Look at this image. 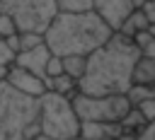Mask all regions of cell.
Returning a JSON list of instances; mask_svg holds the SVG:
<instances>
[{"instance_id":"4316f807","label":"cell","mask_w":155,"mask_h":140,"mask_svg":"<svg viewBox=\"0 0 155 140\" xmlns=\"http://www.w3.org/2000/svg\"><path fill=\"white\" fill-rule=\"evenodd\" d=\"M150 34H153V36H155V24H150Z\"/></svg>"},{"instance_id":"4fadbf2b","label":"cell","mask_w":155,"mask_h":140,"mask_svg":"<svg viewBox=\"0 0 155 140\" xmlns=\"http://www.w3.org/2000/svg\"><path fill=\"white\" fill-rule=\"evenodd\" d=\"M133 84H155V58L140 56L133 72Z\"/></svg>"},{"instance_id":"484cf974","label":"cell","mask_w":155,"mask_h":140,"mask_svg":"<svg viewBox=\"0 0 155 140\" xmlns=\"http://www.w3.org/2000/svg\"><path fill=\"white\" fill-rule=\"evenodd\" d=\"M133 5H136V7H143V5H145V0H133Z\"/></svg>"},{"instance_id":"7a4b0ae2","label":"cell","mask_w":155,"mask_h":140,"mask_svg":"<svg viewBox=\"0 0 155 140\" xmlns=\"http://www.w3.org/2000/svg\"><path fill=\"white\" fill-rule=\"evenodd\" d=\"M111 34L114 31L94 10L58 12L44 31V41L56 56H90L102 43H107Z\"/></svg>"},{"instance_id":"30bf717a","label":"cell","mask_w":155,"mask_h":140,"mask_svg":"<svg viewBox=\"0 0 155 140\" xmlns=\"http://www.w3.org/2000/svg\"><path fill=\"white\" fill-rule=\"evenodd\" d=\"M124 135L121 123H102V121H82L80 138L85 140H119Z\"/></svg>"},{"instance_id":"7c38bea8","label":"cell","mask_w":155,"mask_h":140,"mask_svg":"<svg viewBox=\"0 0 155 140\" xmlns=\"http://www.w3.org/2000/svg\"><path fill=\"white\" fill-rule=\"evenodd\" d=\"M145 29H150V19L145 17V12H143V7H136L131 14H128V19L124 22V27L119 29L124 36H136L138 31H145Z\"/></svg>"},{"instance_id":"d4e9b609","label":"cell","mask_w":155,"mask_h":140,"mask_svg":"<svg viewBox=\"0 0 155 140\" xmlns=\"http://www.w3.org/2000/svg\"><path fill=\"white\" fill-rule=\"evenodd\" d=\"M34 140H51V138H46V135H36ZM73 140H85V138H73Z\"/></svg>"},{"instance_id":"6da1fadb","label":"cell","mask_w":155,"mask_h":140,"mask_svg":"<svg viewBox=\"0 0 155 140\" xmlns=\"http://www.w3.org/2000/svg\"><path fill=\"white\" fill-rule=\"evenodd\" d=\"M140 58V48L131 36L114 31L107 43L87 56V70L80 77L78 87L82 94H126L133 87L136 63Z\"/></svg>"},{"instance_id":"cb8c5ba5","label":"cell","mask_w":155,"mask_h":140,"mask_svg":"<svg viewBox=\"0 0 155 140\" xmlns=\"http://www.w3.org/2000/svg\"><path fill=\"white\" fill-rule=\"evenodd\" d=\"M140 56H150V58H155V36H153L143 48H140Z\"/></svg>"},{"instance_id":"9c48e42d","label":"cell","mask_w":155,"mask_h":140,"mask_svg":"<svg viewBox=\"0 0 155 140\" xmlns=\"http://www.w3.org/2000/svg\"><path fill=\"white\" fill-rule=\"evenodd\" d=\"M48 58H51V48H48L46 41H44V43L36 46V48L19 51L17 58H15V63L22 65V68H27V70H31V72H36L39 77L46 80V63H48Z\"/></svg>"},{"instance_id":"44dd1931","label":"cell","mask_w":155,"mask_h":140,"mask_svg":"<svg viewBox=\"0 0 155 140\" xmlns=\"http://www.w3.org/2000/svg\"><path fill=\"white\" fill-rule=\"evenodd\" d=\"M133 106L140 109V113L145 116V121H155V97H148V99H143V101H138Z\"/></svg>"},{"instance_id":"ba28073f","label":"cell","mask_w":155,"mask_h":140,"mask_svg":"<svg viewBox=\"0 0 155 140\" xmlns=\"http://www.w3.org/2000/svg\"><path fill=\"white\" fill-rule=\"evenodd\" d=\"M5 80H7L15 89H19V92H24V94H29V97H36V99L46 92V80L39 77L36 72H31V70L17 65V63L7 70V77H5Z\"/></svg>"},{"instance_id":"2e32d148","label":"cell","mask_w":155,"mask_h":140,"mask_svg":"<svg viewBox=\"0 0 155 140\" xmlns=\"http://www.w3.org/2000/svg\"><path fill=\"white\" fill-rule=\"evenodd\" d=\"M15 58H17V53L10 48V43L5 39H0V80L7 77V70L15 65Z\"/></svg>"},{"instance_id":"8992f818","label":"cell","mask_w":155,"mask_h":140,"mask_svg":"<svg viewBox=\"0 0 155 140\" xmlns=\"http://www.w3.org/2000/svg\"><path fill=\"white\" fill-rule=\"evenodd\" d=\"M0 12H7L19 31L44 34L58 14L56 0H0Z\"/></svg>"},{"instance_id":"3957f363","label":"cell","mask_w":155,"mask_h":140,"mask_svg":"<svg viewBox=\"0 0 155 140\" xmlns=\"http://www.w3.org/2000/svg\"><path fill=\"white\" fill-rule=\"evenodd\" d=\"M41 135L39 99L0 80V140H34Z\"/></svg>"},{"instance_id":"5b68a950","label":"cell","mask_w":155,"mask_h":140,"mask_svg":"<svg viewBox=\"0 0 155 140\" xmlns=\"http://www.w3.org/2000/svg\"><path fill=\"white\" fill-rule=\"evenodd\" d=\"M73 106L80 116V121H102V123H121V118L131 111L128 94H82L78 92L73 97Z\"/></svg>"},{"instance_id":"603a6c76","label":"cell","mask_w":155,"mask_h":140,"mask_svg":"<svg viewBox=\"0 0 155 140\" xmlns=\"http://www.w3.org/2000/svg\"><path fill=\"white\" fill-rule=\"evenodd\" d=\"M143 12H145V17L150 19V24H155V0H145Z\"/></svg>"},{"instance_id":"52a82bcc","label":"cell","mask_w":155,"mask_h":140,"mask_svg":"<svg viewBox=\"0 0 155 140\" xmlns=\"http://www.w3.org/2000/svg\"><path fill=\"white\" fill-rule=\"evenodd\" d=\"M133 10V0H94V12L104 19V24L111 31H119Z\"/></svg>"},{"instance_id":"ffe728a7","label":"cell","mask_w":155,"mask_h":140,"mask_svg":"<svg viewBox=\"0 0 155 140\" xmlns=\"http://www.w3.org/2000/svg\"><path fill=\"white\" fill-rule=\"evenodd\" d=\"M61 72H63V56L51 53V58H48V63H46V77H56V75H61Z\"/></svg>"},{"instance_id":"9a60e30c","label":"cell","mask_w":155,"mask_h":140,"mask_svg":"<svg viewBox=\"0 0 155 140\" xmlns=\"http://www.w3.org/2000/svg\"><path fill=\"white\" fill-rule=\"evenodd\" d=\"M87 70V56H63V72L75 77L80 82V77Z\"/></svg>"},{"instance_id":"277c9868","label":"cell","mask_w":155,"mask_h":140,"mask_svg":"<svg viewBox=\"0 0 155 140\" xmlns=\"http://www.w3.org/2000/svg\"><path fill=\"white\" fill-rule=\"evenodd\" d=\"M39 123H41V135L51 140L80 138V128H82L73 99L48 89L39 97Z\"/></svg>"},{"instance_id":"7402d4cb","label":"cell","mask_w":155,"mask_h":140,"mask_svg":"<svg viewBox=\"0 0 155 140\" xmlns=\"http://www.w3.org/2000/svg\"><path fill=\"white\" fill-rule=\"evenodd\" d=\"M138 140H155V121L145 123V128L138 133Z\"/></svg>"},{"instance_id":"8fae6325","label":"cell","mask_w":155,"mask_h":140,"mask_svg":"<svg viewBox=\"0 0 155 140\" xmlns=\"http://www.w3.org/2000/svg\"><path fill=\"white\" fill-rule=\"evenodd\" d=\"M46 89H48V92H58V94L70 97V99L80 92L78 80L70 77V75H65V72H61V75H56V77H46Z\"/></svg>"},{"instance_id":"5bb4252c","label":"cell","mask_w":155,"mask_h":140,"mask_svg":"<svg viewBox=\"0 0 155 140\" xmlns=\"http://www.w3.org/2000/svg\"><path fill=\"white\" fill-rule=\"evenodd\" d=\"M145 116L140 113V109L138 106H131V111L121 118V128H124V133H133V135H138L143 128H145Z\"/></svg>"},{"instance_id":"ac0fdd59","label":"cell","mask_w":155,"mask_h":140,"mask_svg":"<svg viewBox=\"0 0 155 140\" xmlns=\"http://www.w3.org/2000/svg\"><path fill=\"white\" fill-rule=\"evenodd\" d=\"M44 43V34L36 31H19V51H29Z\"/></svg>"},{"instance_id":"e0dca14e","label":"cell","mask_w":155,"mask_h":140,"mask_svg":"<svg viewBox=\"0 0 155 140\" xmlns=\"http://www.w3.org/2000/svg\"><path fill=\"white\" fill-rule=\"evenodd\" d=\"M58 12H90L94 10V0H56Z\"/></svg>"},{"instance_id":"d6986e66","label":"cell","mask_w":155,"mask_h":140,"mask_svg":"<svg viewBox=\"0 0 155 140\" xmlns=\"http://www.w3.org/2000/svg\"><path fill=\"white\" fill-rule=\"evenodd\" d=\"M19 29H17V22L7 14V12H0V39H7V36H12V34H17Z\"/></svg>"}]
</instances>
